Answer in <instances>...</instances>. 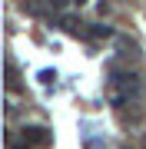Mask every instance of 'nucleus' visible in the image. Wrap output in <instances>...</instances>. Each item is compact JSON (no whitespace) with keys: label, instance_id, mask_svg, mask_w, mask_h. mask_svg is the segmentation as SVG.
<instances>
[{"label":"nucleus","instance_id":"obj_1","mask_svg":"<svg viewBox=\"0 0 146 149\" xmlns=\"http://www.w3.org/2000/svg\"><path fill=\"white\" fill-rule=\"evenodd\" d=\"M143 93L140 76L130 73V70H110V80H106V100L113 109H126L136 96Z\"/></svg>","mask_w":146,"mask_h":149},{"label":"nucleus","instance_id":"obj_2","mask_svg":"<svg viewBox=\"0 0 146 149\" xmlns=\"http://www.w3.org/2000/svg\"><path fill=\"white\" fill-rule=\"evenodd\" d=\"M23 143H30V146H47V143H50V129H43V126H23Z\"/></svg>","mask_w":146,"mask_h":149},{"label":"nucleus","instance_id":"obj_3","mask_svg":"<svg viewBox=\"0 0 146 149\" xmlns=\"http://www.w3.org/2000/svg\"><path fill=\"white\" fill-rule=\"evenodd\" d=\"M60 27H63L66 33H73V37H90V33H87V30H83V23H80V20H76V17H73V13H63V17H60Z\"/></svg>","mask_w":146,"mask_h":149},{"label":"nucleus","instance_id":"obj_4","mask_svg":"<svg viewBox=\"0 0 146 149\" xmlns=\"http://www.w3.org/2000/svg\"><path fill=\"white\" fill-rule=\"evenodd\" d=\"M47 7H50V3H43V0H23V10L33 13V17H43V13H47Z\"/></svg>","mask_w":146,"mask_h":149},{"label":"nucleus","instance_id":"obj_5","mask_svg":"<svg viewBox=\"0 0 146 149\" xmlns=\"http://www.w3.org/2000/svg\"><path fill=\"white\" fill-rule=\"evenodd\" d=\"M90 37H93V40H110V37H113V27H103V23H93Z\"/></svg>","mask_w":146,"mask_h":149},{"label":"nucleus","instance_id":"obj_6","mask_svg":"<svg viewBox=\"0 0 146 149\" xmlns=\"http://www.w3.org/2000/svg\"><path fill=\"white\" fill-rule=\"evenodd\" d=\"M7 86L17 90V70H13V63H7Z\"/></svg>","mask_w":146,"mask_h":149},{"label":"nucleus","instance_id":"obj_7","mask_svg":"<svg viewBox=\"0 0 146 149\" xmlns=\"http://www.w3.org/2000/svg\"><path fill=\"white\" fill-rule=\"evenodd\" d=\"M47 3H50V7H57V10H63V7H66V0H47Z\"/></svg>","mask_w":146,"mask_h":149},{"label":"nucleus","instance_id":"obj_8","mask_svg":"<svg viewBox=\"0 0 146 149\" xmlns=\"http://www.w3.org/2000/svg\"><path fill=\"white\" fill-rule=\"evenodd\" d=\"M73 3H76V7H83V3H87V0H73Z\"/></svg>","mask_w":146,"mask_h":149},{"label":"nucleus","instance_id":"obj_9","mask_svg":"<svg viewBox=\"0 0 146 149\" xmlns=\"http://www.w3.org/2000/svg\"><path fill=\"white\" fill-rule=\"evenodd\" d=\"M13 149H27V146H13Z\"/></svg>","mask_w":146,"mask_h":149}]
</instances>
